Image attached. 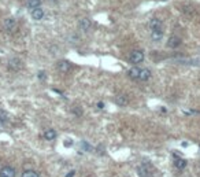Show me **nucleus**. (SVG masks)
I'll return each instance as SVG.
<instances>
[{"mask_svg":"<svg viewBox=\"0 0 200 177\" xmlns=\"http://www.w3.org/2000/svg\"><path fill=\"white\" fill-rule=\"evenodd\" d=\"M151 70L149 69H141L140 70V77H138V80L140 81H148L149 78H151Z\"/></svg>","mask_w":200,"mask_h":177,"instance_id":"4468645a","label":"nucleus"},{"mask_svg":"<svg viewBox=\"0 0 200 177\" xmlns=\"http://www.w3.org/2000/svg\"><path fill=\"white\" fill-rule=\"evenodd\" d=\"M140 70H141V69H138L137 66H135V67H132V69H129V70H128L129 78H132V80H138V77H140Z\"/></svg>","mask_w":200,"mask_h":177,"instance_id":"ddd939ff","label":"nucleus"},{"mask_svg":"<svg viewBox=\"0 0 200 177\" xmlns=\"http://www.w3.org/2000/svg\"><path fill=\"white\" fill-rule=\"evenodd\" d=\"M56 67H58V70H59L60 73H67V72H70V69H71V65H70L69 60L62 59V60L58 62Z\"/></svg>","mask_w":200,"mask_h":177,"instance_id":"423d86ee","label":"nucleus"},{"mask_svg":"<svg viewBox=\"0 0 200 177\" xmlns=\"http://www.w3.org/2000/svg\"><path fill=\"white\" fill-rule=\"evenodd\" d=\"M137 173L140 174V177H152V169L147 168V165H140L137 168Z\"/></svg>","mask_w":200,"mask_h":177,"instance_id":"0eeeda50","label":"nucleus"},{"mask_svg":"<svg viewBox=\"0 0 200 177\" xmlns=\"http://www.w3.org/2000/svg\"><path fill=\"white\" fill-rule=\"evenodd\" d=\"M26 6H27V8H30V10L37 8V7L41 6V0H27Z\"/></svg>","mask_w":200,"mask_h":177,"instance_id":"f3484780","label":"nucleus"},{"mask_svg":"<svg viewBox=\"0 0 200 177\" xmlns=\"http://www.w3.org/2000/svg\"><path fill=\"white\" fill-rule=\"evenodd\" d=\"M174 166H176V169H179V170H182V169L186 168V161L184 158H179V156H176L174 158Z\"/></svg>","mask_w":200,"mask_h":177,"instance_id":"f8f14e48","label":"nucleus"},{"mask_svg":"<svg viewBox=\"0 0 200 177\" xmlns=\"http://www.w3.org/2000/svg\"><path fill=\"white\" fill-rule=\"evenodd\" d=\"M32 18L34 21H40V19L44 18V10L41 7H37V8H33L32 10Z\"/></svg>","mask_w":200,"mask_h":177,"instance_id":"9d476101","label":"nucleus"},{"mask_svg":"<svg viewBox=\"0 0 200 177\" xmlns=\"http://www.w3.org/2000/svg\"><path fill=\"white\" fill-rule=\"evenodd\" d=\"M81 148H82L84 151H92V146L88 144L87 141H82V143H81Z\"/></svg>","mask_w":200,"mask_h":177,"instance_id":"aec40b11","label":"nucleus"},{"mask_svg":"<svg viewBox=\"0 0 200 177\" xmlns=\"http://www.w3.org/2000/svg\"><path fill=\"white\" fill-rule=\"evenodd\" d=\"M143 60H144V52L140 51V50H135V51H132L130 55H129V62L133 63L135 66L140 65Z\"/></svg>","mask_w":200,"mask_h":177,"instance_id":"f257e3e1","label":"nucleus"},{"mask_svg":"<svg viewBox=\"0 0 200 177\" xmlns=\"http://www.w3.org/2000/svg\"><path fill=\"white\" fill-rule=\"evenodd\" d=\"M43 136H44L45 140L52 141V140H55V139H56L58 135H56V132H55L54 129H47V130L44 132V135H43Z\"/></svg>","mask_w":200,"mask_h":177,"instance_id":"2eb2a0df","label":"nucleus"},{"mask_svg":"<svg viewBox=\"0 0 200 177\" xmlns=\"http://www.w3.org/2000/svg\"><path fill=\"white\" fill-rule=\"evenodd\" d=\"M73 176H74V170H73V172H70V173H67V174H66V177H73Z\"/></svg>","mask_w":200,"mask_h":177,"instance_id":"393cba45","label":"nucleus"},{"mask_svg":"<svg viewBox=\"0 0 200 177\" xmlns=\"http://www.w3.org/2000/svg\"><path fill=\"white\" fill-rule=\"evenodd\" d=\"M78 27H80L82 32H89L90 27H92V22H90V19H88V18H82V19H80V22H78Z\"/></svg>","mask_w":200,"mask_h":177,"instance_id":"6e6552de","label":"nucleus"},{"mask_svg":"<svg viewBox=\"0 0 200 177\" xmlns=\"http://www.w3.org/2000/svg\"><path fill=\"white\" fill-rule=\"evenodd\" d=\"M162 37H163V30H154V32H151V39L154 41H160Z\"/></svg>","mask_w":200,"mask_h":177,"instance_id":"dca6fc26","label":"nucleus"},{"mask_svg":"<svg viewBox=\"0 0 200 177\" xmlns=\"http://www.w3.org/2000/svg\"><path fill=\"white\" fill-rule=\"evenodd\" d=\"M73 113H75V115H81L82 114V110H81L80 107H74L73 108Z\"/></svg>","mask_w":200,"mask_h":177,"instance_id":"412c9836","label":"nucleus"},{"mask_svg":"<svg viewBox=\"0 0 200 177\" xmlns=\"http://www.w3.org/2000/svg\"><path fill=\"white\" fill-rule=\"evenodd\" d=\"M97 107L99 108H104V102H97Z\"/></svg>","mask_w":200,"mask_h":177,"instance_id":"5701e85b","label":"nucleus"},{"mask_svg":"<svg viewBox=\"0 0 200 177\" xmlns=\"http://www.w3.org/2000/svg\"><path fill=\"white\" fill-rule=\"evenodd\" d=\"M181 45V39H179L178 36H176V34H173V36L169 37L167 40V47L169 48H177Z\"/></svg>","mask_w":200,"mask_h":177,"instance_id":"1a4fd4ad","label":"nucleus"},{"mask_svg":"<svg viewBox=\"0 0 200 177\" xmlns=\"http://www.w3.org/2000/svg\"><path fill=\"white\" fill-rule=\"evenodd\" d=\"M3 26H4V30H6L7 33H15L18 25H17V21H15L14 18H7V19H4Z\"/></svg>","mask_w":200,"mask_h":177,"instance_id":"f03ea898","label":"nucleus"},{"mask_svg":"<svg viewBox=\"0 0 200 177\" xmlns=\"http://www.w3.org/2000/svg\"><path fill=\"white\" fill-rule=\"evenodd\" d=\"M71 144H73V141H71V140H70V141H69V140H66V141H65V146H71Z\"/></svg>","mask_w":200,"mask_h":177,"instance_id":"b1692460","label":"nucleus"},{"mask_svg":"<svg viewBox=\"0 0 200 177\" xmlns=\"http://www.w3.org/2000/svg\"><path fill=\"white\" fill-rule=\"evenodd\" d=\"M7 121H8V114H7V111H4V110L0 108V122L6 124Z\"/></svg>","mask_w":200,"mask_h":177,"instance_id":"6ab92c4d","label":"nucleus"},{"mask_svg":"<svg viewBox=\"0 0 200 177\" xmlns=\"http://www.w3.org/2000/svg\"><path fill=\"white\" fill-rule=\"evenodd\" d=\"M115 103L118 106H126L129 103V98L125 95V93H118L115 96Z\"/></svg>","mask_w":200,"mask_h":177,"instance_id":"9b49d317","label":"nucleus"},{"mask_svg":"<svg viewBox=\"0 0 200 177\" xmlns=\"http://www.w3.org/2000/svg\"><path fill=\"white\" fill-rule=\"evenodd\" d=\"M37 77L40 78V80H45V72H39V74H37Z\"/></svg>","mask_w":200,"mask_h":177,"instance_id":"4be33fe9","label":"nucleus"},{"mask_svg":"<svg viewBox=\"0 0 200 177\" xmlns=\"http://www.w3.org/2000/svg\"><path fill=\"white\" fill-rule=\"evenodd\" d=\"M148 27L151 32H154V30H163V22L159 18H152V19H149Z\"/></svg>","mask_w":200,"mask_h":177,"instance_id":"20e7f679","label":"nucleus"},{"mask_svg":"<svg viewBox=\"0 0 200 177\" xmlns=\"http://www.w3.org/2000/svg\"><path fill=\"white\" fill-rule=\"evenodd\" d=\"M17 172L12 166H4L0 169V177H15Z\"/></svg>","mask_w":200,"mask_h":177,"instance_id":"39448f33","label":"nucleus"},{"mask_svg":"<svg viewBox=\"0 0 200 177\" xmlns=\"http://www.w3.org/2000/svg\"><path fill=\"white\" fill-rule=\"evenodd\" d=\"M21 67H22V62L18 58H12L7 63V69L11 70V72H18V70H21Z\"/></svg>","mask_w":200,"mask_h":177,"instance_id":"7ed1b4c3","label":"nucleus"},{"mask_svg":"<svg viewBox=\"0 0 200 177\" xmlns=\"http://www.w3.org/2000/svg\"><path fill=\"white\" fill-rule=\"evenodd\" d=\"M22 177H40V174L34 170H25L22 173Z\"/></svg>","mask_w":200,"mask_h":177,"instance_id":"a211bd4d","label":"nucleus"}]
</instances>
